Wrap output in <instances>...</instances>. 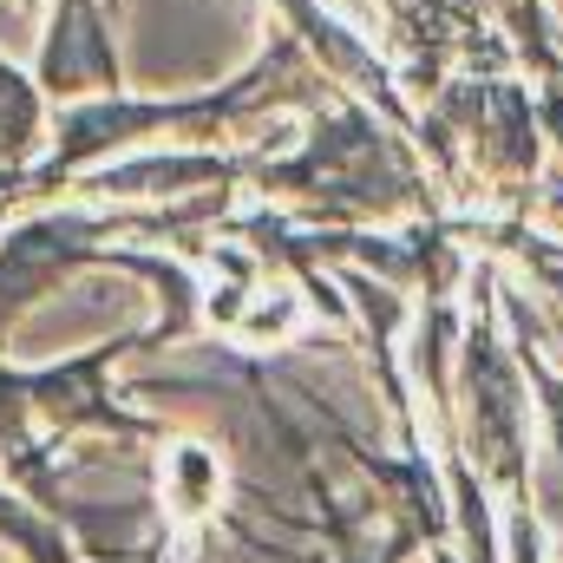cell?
I'll return each instance as SVG.
<instances>
[{
    "label": "cell",
    "instance_id": "6da1fadb",
    "mask_svg": "<svg viewBox=\"0 0 563 563\" xmlns=\"http://www.w3.org/2000/svg\"><path fill=\"white\" fill-rule=\"evenodd\" d=\"M106 223L99 217H40V223H20L0 236V347L13 334V321L53 295V282L73 276L79 263H99V250L86 236H99Z\"/></svg>",
    "mask_w": 563,
    "mask_h": 563
},
{
    "label": "cell",
    "instance_id": "7a4b0ae2",
    "mask_svg": "<svg viewBox=\"0 0 563 563\" xmlns=\"http://www.w3.org/2000/svg\"><path fill=\"white\" fill-rule=\"evenodd\" d=\"M40 139V99L33 86L0 59V170H20V157Z\"/></svg>",
    "mask_w": 563,
    "mask_h": 563
},
{
    "label": "cell",
    "instance_id": "3957f363",
    "mask_svg": "<svg viewBox=\"0 0 563 563\" xmlns=\"http://www.w3.org/2000/svg\"><path fill=\"white\" fill-rule=\"evenodd\" d=\"M0 197H33V177L26 170H0Z\"/></svg>",
    "mask_w": 563,
    "mask_h": 563
}]
</instances>
